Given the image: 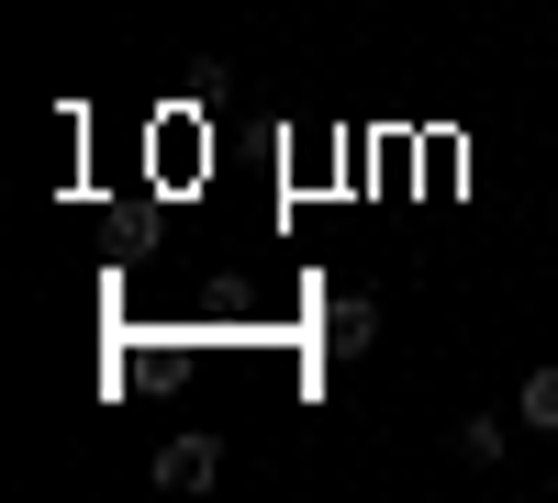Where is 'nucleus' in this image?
<instances>
[{
	"mask_svg": "<svg viewBox=\"0 0 558 503\" xmlns=\"http://www.w3.org/2000/svg\"><path fill=\"white\" fill-rule=\"evenodd\" d=\"M502 447H514V426H502V415H458V459H470V470H492Z\"/></svg>",
	"mask_w": 558,
	"mask_h": 503,
	"instance_id": "nucleus-4",
	"label": "nucleus"
},
{
	"mask_svg": "<svg viewBox=\"0 0 558 503\" xmlns=\"http://www.w3.org/2000/svg\"><path fill=\"white\" fill-rule=\"evenodd\" d=\"M213 481H223V436H213V426L157 436V492H213Z\"/></svg>",
	"mask_w": 558,
	"mask_h": 503,
	"instance_id": "nucleus-1",
	"label": "nucleus"
},
{
	"mask_svg": "<svg viewBox=\"0 0 558 503\" xmlns=\"http://www.w3.org/2000/svg\"><path fill=\"white\" fill-rule=\"evenodd\" d=\"M514 426L558 436V358H547V370H525V392H514Z\"/></svg>",
	"mask_w": 558,
	"mask_h": 503,
	"instance_id": "nucleus-2",
	"label": "nucleus"
},
{
	"mask_svg": "<svg viewBox=\"0 0 558 503\" xmlns=\"http://www.w3.org/2000/svg\"><path fill=\"white\" fill-rule=\"evenodd\" d=\"M368 336H380V313H368V302H357V291H347V302H336V313H324V347H336V358H357V347H368Z\"/></svg>",
	"mask_w": 558,
	"mask_h": 503,
	"instance_id": "nucleus-3",
	"label": "nucleus"
}]
</instances>
